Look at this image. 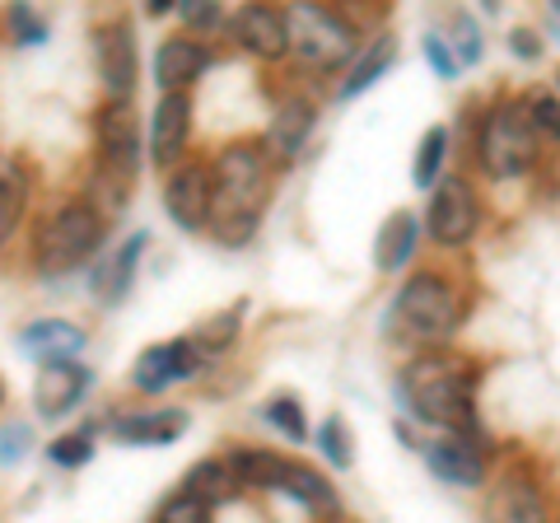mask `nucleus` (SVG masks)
I'll return each mask as SVG.
<instances>
[{"label":"nucleus","instance_id":"obj_17","mask_svg":"<svg viewBox=\"0 0 560 523\" xmlns=\"http://www.w3.org/2000/svg\"><path fill=\"white\" fill-rule=\"evenodd\" d=\"M425 463H430V473L448 486H481L486 481V453L477 444H467L463 434L425 444Z\"/></svg>","mask_w":560,"mask_h":523},{"label":"nucleus","instance_id":"obj_30","mask_svg":"<svg viewBox=\"0 0 560 523\" xmlns=\"http://www.w3.org/2000/svg\"><path fill=\"white\" fill-rule=\"evenodd\" d=\"M318 453H327L331 467H350V440H346V421H341V416H327V421H323Z\"/></svg>","mask_w":560,"mask_h":523},{"label":"nucleus","instance_id":"obj_20","mask_svg":"<svg viewBox=\"0 0 560 523\" xmlns=\"http://www.w3.org/2000/svg\"><path fill=\"white\" fill-rule=\"evenodd\" d=\"M183 430H187V411H131L113 421V434L121 444H173Z\"/></svg>","mask_w":560,"mask_h":523},{"label":"nucleus","instance_id":"obj_8","mask_svg":"<svg viewBox=\"0 0 560 523\" xmlns=\"http://www.w3.org/2000/svg\"><path fill=\"white\" fill-rule=\"evenodd\" d=\"M94 141H98V168L121 183H136L140 168V131L131 103H103L94 117Z\"/></svg>","mask_w":560,"mask_h":523},{"label":"nucleus","instance_id":"obj_2","mask_svg":"<svg viewBox=\"0 0 560 523\" xmlns=\"http://www.w3.org/2000/svg\"><path fill=\"white\" fill-rule=\"evenodd\" d=\"M471 393H477V370L453 351H425L401 374V397L416 411V421L453 430V434H467L477 426Z\"/></svg>","mask_w":560,"mask_h":523},{"label":"nucleus","instance_id":"obj_24","mask_svg":"<svg viewBox=\"0 0 560 523\" xmlns=\"http://www.w3.org/2000/svg\"><path fill=\"white\" fill-rule=\"evenodd\" d=\"M140 253H145V234H136L131 243H121V253L113 257V267H103V271H98L94 290H98V300H103V304H117L121 294L131 290V276H136Z\"/></svg>","mask_w":560,"mask_h":523},{"label":"nucleus","instance_id":"obj_26","mask_svg":"<svg viewBox=\"0 0 560 523\" xmlns=\"http://www.w3.org/2000/svg\"><path fill=\"white\" fill-rule=\"evenodd\" d=\"M444 150H448V131H444V127H430L425 136H420L416 168H411V178H416V187H420V191H430V187H434V178H440Z\"/></svg>","mask_w":560,"mask_h":523},{"label":"nucleus","instance_id":"obj_38","mask_svg":"<svg viewBox=\"0 0 560 523\" xmlns=\"http://www.w3.org/2000/svg\"><path fill=\"white\" fill-rule=\"evenodd\" d=\"M510 43H514V51H518L523 61H537V57H541V43H537V33H533V28H514V33H510Z\"/></svg>","mask_w":560,"mask_h":523},{"label":"nucleus","instance_id":"obj_28","mask_svg":"<svg viewBox=\"0 0 560 523\" xmlns=\"http://www.w3.org/2000/svg\"><path fill=\"white\" fill-rule=\"evenodd\" d=\"M47 453H51V463H57V467H84V463L94 458V434H90V430L61 434V440L51 444Z\"/></svg>","mask_w":560,"mask_h":523},{"label":"nucleus","instance_id":"obj_29","mask_svg":"<svg viewBox=\"0 0 560 523\" xmlns=\"http://www.w3.org/2000/svg\"><path fill=\"white\" fill-rule=\"evenodd\" d=\"M154 523H210V504H201L197 496L178 491V496H168V500L160 504Z\"/></svg>","mask_w":560,"mask_h":523},{"label":"nucleus","instance_id":"obj_27","mask_svg":"<svg viewBox=\"0 0 560 523\" xmlns=\"http://www.w3.org/2000/svg\"><path fill=\"white\" fill-rule=\"evenodd\" d=\"M267 421L285 434L290 444H304L308 440V426H304V407L294 403V397H271L267 403Z\"/></svg>","mask_w":560,"mask_h":523},{"label":"nucleus","instance_id":"obj_31","mask_svg":"<svg viewBox=\"0 0 560 523\" xmlns=\"http://www.w3.org/2000/svg\"><path fill=\"white\" fill-rule=\"evenodd\" d=\"M20 216H24V191L0 183V248H5V239L20 230Z\"/></svg>","mask_w":560,"mask_h":523},{"label":"nucleus","instance_id":"obj_12","mask_svg":"<svg viewBox=\"0 0 560 523\" xmlns=\"http://www.w3.org/2000/svg\"><path fill=\"white\" fill-rule=\"evenodd\" d=\"M486 523H551L547 514V496H541V486L533 473H504L495 481V491L486 500Z\"/></svg>","mask_w":560,"mask_h":523},{"label":"nucleus","instance_id":"obj_11","mask_svg":"<svg viewBox=\"0 0 560 523\" xmlns=\"http://www.w3.org/2000/svg\"><path fill=\"white\" fill-rule=\"evenodd\" d=\"M206 364V356H201V346L191 341V337H178V341H160V346H150V351H140V360H136V388L140 393H164V388H173V383H183V379H191Z\"/></svg>","mask_w":560,"mask_h":523},{"label":"nucleus","instance_id":"obj_19","mask_svg":"<svg viewBox=\"0 0 560 523\" xmlns=\"http://www.w3.org/2000/svg\"><path fill=\"white\" fill-rule=\"evenodd\" d=\"M24 351L38 356L43 364H61V360H75L84 351V333L66 318H43V323H28L24 327Z\"/></svg>","mask_w":560,"mask_h":523},{"label":"nucleus","instance_id":"obj_16","mask_svg":"<svg viewBox=\"0 0 560 523\" xmlns=\"http://www.w3.org/2000/svg\"><path fill=\"white\" fill-rule=\"evenodd\" d=\"M206 66H210V51L197 38H187V33H173V38H164L160 51H154V80H160L164 94H187V84L197 80Z\"/></svg>","mask_w":560,"mask_h":523},{"label":"nucleus","instance_id":"obj_5","mask_svg":"<svg viewBox=\"0 0 560 523\" xmlns=\"http://www.w3.org/2000/svg\"><path fill=\"white\" fill-rule=\"evenodd\" d=\"M103 243V216L90 201H66L61 211H51L43 220L38 239H33V262L47 276L75 271L80 262H90Z\"/></svg>","mask_w":560,"mask_h":523},{"label":"nucleus","instance_id":"obj_35","mask_svg":"<svg viewBox=\"0 0 560 523\" xmlns=\"http://www.w3.org/2000/svg\"><path fill=\"white\" fill-rule=\"evenodd\" d=\"M24 449H28V426H5L0 430V463L24 458Z\"/></svg>","mask_w":560,"mask_h":523},{"label":"nucleus","instance_id":"obj_37","mask_svg":"<svg viewBox=\"0 0 560 523\" xmlns=\"http://www.w3.org/2000/svg\"><path fill=\"white\" fill-rule=\"evenodd\" d=\"M458 57L471 66V61H481V33L471 20H458Z\"/></svg>","mask_w":560,"mask_h":523},{"label":"nucleus","instance_id":"obj_4","mask_svg":"<svg viewBox=\"0 0 560 523\" xmlns=\"http://www.w3.org/2000/svg\"><path fill=\"white\" fill-rule=\"evenodd\" d=\"M224 463L234 467V477L243 486H257V491H280V496L300 500L304 510L318 514V519H341V500H337V491H331V481L318 477L304 463L280 458V453H267V449H234Z\"/></svg>","mask_w":560,"mask_h":523},{"label":"nucleus","instance_id":"obj_33","mask_svg":"<svg viewBox=\"0 0 560 523\" xmlns=\"http://www.w3.org/2000/svg\"><path fill=\"white\" fill-rule=\"evenodd\" d=\"M528 117H533V131L556 136V141H560V103L556 98H533L528 103Z\"/></svg>","mask_w":560,"mask_h":523},{"label":"nucleus","instance_id":"obj_10","mask_svg":"<svg viewBox=\"0 0 560 523\" xmlns=\"http://www.w3.org/2000/svg\"><path fill=\"white\" fill-rule=\"evenodd\" d=\"M481 224V206H477V191L467 187V178H444L434 187V201H430V239L444 243V248H463L471 243Z\"/></svg>","mask_w":560,"mask_h":523},{"label":"nucleus","instance_id":"obj_14","mask_svg":"<svg viewBox=\"0 0 560 523\" xmlns=\"http://www.w3.org/2000/svg\"><path fill=\"white\" fill-rule=\"evenodd\" d=\"M90 370L75 360H61V364H43L38 383H33V407H38V416H66L70 407H80V397L90 393Z\"/></svg>","mask_w":560,"mask_h":523},{"label":"nucleus","instance_id":"obj_40","mask_svg":"<svg viewBox=\"0 0 560 523\" xmlns=\"http://www.w3.org/2000/svg\"><path fill=\"white\" fill-rule=\"evenodd\" d=\"M551 10H556V20H560V0H556V5H551Z\"/></svg>","mask_w":560,"mask_h":523},{"label":"nucleus","instance_id":"obj_21","mask_svg":"<svg viewBox=\"0 0 560 523\" xmlns=\"http://www.w3.org/2000/svg\"><path fill=\"white\" fill-rule=\"evenodd\" d=\"M416 239H420V220H416L411 211H397V216L378 230V243H374V267H378V271H397V267H407L411 253H416Z\"/></svg>","mask_w":560,"mask_h":523},{"label":"nucleus","instance_id":"obj_18","mask_svg":"<svg viewBox=\"0 0 560 523\" xmlns=\"http://www.w3.org/2000/svg\"><path fill=\"white\" fill-rule=\"evenodd\" d=\"M234 33H238L243 47L257 51V57H267V61H276V57H285L290 51V20L280 10H271V5H248L238 14Z\"/></svg>","mask_w":560,"mask_h":523},{"label":"nucleus","instance_id":"obj_15","mask_svg":"<svg viewBox=\"0 0 560 523\" xmlns=\"http://www.w3.org/2000/svg\"><path fill=\"white\" fill-rule=\"evenodd\" d=\"M191 136V98L187 94H164L160 108L150 117V154L154 164H178Z\"/></svg>","mask_w":560,"mask_h":523},{"label":"nucleus","instance_id":"obj_34","mask_svg":"<svg viewBox=\"0 0 560 523\" xmlns=\"http://www.w3.org/2000/svg\"><path fill=\"white\" fill-rule=\"evenodd\" d=\"M425 61L434 66V75H440V80L458 75V61L448 57V43H444V38H425Z\"/></svg>","mask_w":560,"mask_h":523},{"label":"nucleus","instance_id":"obj_9","mask_svg":"<svg viewBox=\"0 0 560 523\" xmlns=\"http://www.w3.org/2000/svg\"><path fill=\"white\" fill-rule=\"evenodd\" d=\"M94 61L108 103H131L136 94V33L131 20H103L94 28Z\"/></svg>","mask_w":560,"mask_h":523},{"label":"nucleus","instance_id":"obj_39","mask_svg":"<svg viewBox=\"0 0 560 523\" xmlns=\"http://www.w3.org/2000/svg\"><path fill=\"white\" fill-rule=\"evenodd\" d=\"M0 403H5V383H0Z\"/></svg>","mask_w":560,"mask_h":523},{"label":"nucleus","instance_id":"obj_32","mask_svg":"<svg viewBox=\"0 0 560 523\" xmlns=\"http://www.w3.org/2000/svg\"><path fill=\"white\" fill-rule=\"evenodd\" d=\"M10 28H14V38L28 43V47H38V43L47 38V24H43L28 5H14V10H10Z\"/></svg>","mask_w":560,"mask_h":523},{"label":"nucleus","instance_id":"obj_13","mask_svg":"<svg viewBox=\"0 0 560 523\" xmlns=\"http://www.w3.org/2000/svg\"><path fill=\"white\" fill-rule=\"evenodd\" d=\"M164 211L183 224L187 234H201L210 224V168L178 164L164 183Z\"/></svg>","mask_w":560,"mask_h":523},{"label":"nucleus","instance_id":"obj_36","mask_svg":"<svg viewBox=\"0 0 560 523\" xmlns=\"http://www.w3.org/2000/svg\"><path fill=\"white\" fill-rule=\"evenodd\" d=\"M178 14H183V24H191V28H210V24L220 20V5H201V0H183Z\"/></svg>","mask_w":560,"mask_h":523},{"label":"nucleus","instance_id":"obj_22","mask_svg":"<svg viewBox=\"0 0 560 523\" xmlns=\"http://www.w3.org/2000/svg\"><path fill=\"white\" fill-rule=\"evenodd\" d=\"M178 491L197 496L201 504H210V510H215V504L234 500V496L243 491V481L234 477V467L224 463V458H210V463H197V467H191V473L183 477V486H178Z\"/></svg>","mask_w":560,"mask_h":523},{"label":"nucleus","instance_id":"obj_1","mask_svg":"<svg viewBox=\"0 0 560 523\" xmlns=\"http://www.w3.org/2000/svg\"><path fill=\"white\" fill-rule=\"evenodd\" d=\"M271 201V154L261 146H230L210 164V230L224 243L253 239Z\"/></svg>","mask_w":560,"mask_h":523},{"label":"nucleus","instance_id":"obj_23","mask_svg":"<svg viewBox=\"0 0 560 523\" xmlns=\"http://www.w3.org/2000/svg\"><path fill=\"white\" fill-rule=\"evenodd\" d=\"M313 103L304 94H290V98H280V108H276V121H271V150L280 154H294L304 146V136L313 131Z\"/></svg>","mask_w":560,"mask_h":523},{"label":"nucleus","instance_id":"obj_3","mask_svg":"<svg viewBox=\"0 0 560 523\" xmlns=\"http://www.w3.org/2000/svg\"><path fill=\"white\" fill-rule=\"evenodd\" d=\"M467 318V294L440 271H420L393 300V323L397 333L416 341V346H434L448 341Z\"/></svg>","mask_w":560,"mask_h":523},{"label":"nucleus","instance_id":"obj_25","mask_svg":"<svg viewBox=\"0 0 560 523\" xmlns=\"http://www.w3.org/2000/svg\"><path fill=\"white\" fill-rule=\"evenodd\" d=\"M393 57H397V47H393V38H374L370 47H364V57L355 61V71H350V80L341 84V98H355V94H364L370 84L388 71L393 66Z\"/></svg>","mask_w":560,"mask_h":523},{"label":"nucleus","instance_id":"obj_6","mask_svg":"<svg viewBox=\"0 0 560 523\" xmlns=\"http://www.w3.org/2000/svg\"><path fill=\"white\" fill-rule=\"evenodd\" d=\"M477 160L490 178H518L528 173L537 160V131L528 117V103L504 98L490 108V117L481 121V141H477Z\"/></svg>","mask_w":560,"mask_h":523},{"label":"nucleus","instance_id":"obj_7","mask_svg":"<svg viewBox=\"0 0 560 523\" xmlns=\"http://www.w3.org/2000/svg\"><path fill=\"white\" fill-rule=\"evenodd\" d=\"M285 20H290V47H300L304 61L313 66H337L355 47V33L323 5H294Z\"/></svg>","mask_w":560,"mask_h":523}]
</instances>
